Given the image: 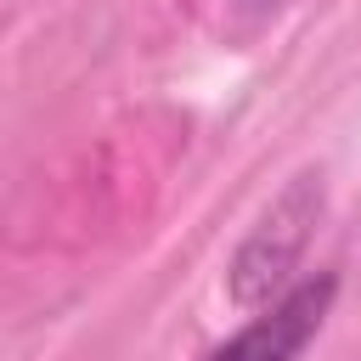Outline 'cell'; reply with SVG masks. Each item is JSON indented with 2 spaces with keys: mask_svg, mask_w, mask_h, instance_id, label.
<instances>
[{
  "mask_svg": "<svg viewBox=\"0 0 361 361\" xmlns=\"http://www.w3.org/2000/svg\"><path fill=\"white\" fill-rule=\"evenodd\" d=\"M316 214H322V180H316V175H299V180L259 214V226L243 237V248L231 254L226 282H231V299H237V305H271L276 293L293 288L288 271L299 265Z\"/></svg>",
  "mask_w": 361,
  "mask_h": 361,
  "instance_id": "cell-1",
  "label": "cell"
},
{
  "mask_svg": "<svg viewBox=\"0 0 361 361\" xmlns=\"http://www.w3.org/2000/svg\"><path fill=\"white\" fill-rule=\"evenodd\" d=\"M333 299H338V276H333V271L299 276L288 293H276L248 327H237V333H231L226 344H214L203 361H299L305 344L322 333Z\"/></svg>",
  "mask_w": 361,
  "mask_h": 361,
  "instance_id": "cell-2",
  "label": "cell"
}]
</instances>
